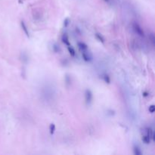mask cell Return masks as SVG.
<instances>
[{
    "label": "cell",
    "mask_w": 155,
    "mask_h": 155,
    "mask_svg": "<svg viewBox=\"0 0 155 155\" xmlns=\"http://www.w3.org/2000/svg\"><path fill=\"white\" fill-rule=\"evenodd\" d=\"M82 57L83 60L86 62H89L92 60V57H91V55H90V54L88 52V50L82 52Z\"/></svg>",
    "instance_id": "obj_3"
},
{
    "label": "cell",
    "mask_w": 155,
    "mask_h": 155,
    "mask_svg": "<svg viewBox=\"0 0 155 155\" xmlns=\"http://www.w3.org/2000/svg\"><path fill=\"white\" fill-rule=\"evenodd\" d=\"M103 80L106 83H110V76L108 74H104L103 75Z\"/></svg>",
    "instance_id": "obj_12"
},
{
    "label": "cell",
    "mask_w": 155,
    "mask_h": 155,
    "mask_svg": "<svg viewBox=\"0 0 155 155\" xmlns=\"http://www.w3.org/2000/svg\"><path fill=\"white\" fill-rule=\"evenodd\" d=\"M67 50H68V52L70 53V55H71V56H73V57L76 55V51H75V49H74L71 46H67Z\"/></svg>",
    "instance_id": "obj_9"
},
{
    "label": "cell",
    "mask_w": 155,
    "mask_h": 155,
    "mask_svg": "<svg viewBox=\"0 0 155 155\" xmlns=\"http://www.w3.org/2000/svg\"><path fill=\"white\" fill-rule=\"evenodd\" d=\"M69 24H70V19L69 18H66L64 20V26L65 27H67L69 25Z\"/></svg>",
    "instance_id": "obj_15"
},
{
    "label": "cell",
    "mask_w": 155,
    "mask_h": 155,
    "mask_svg": "<svg viewBox=\"0 0 155 155\" xmlns=\"http://www.w3.org/2000/svg\"><path fill=\"white\" fill-rule=\"evenodd\" d=\"M53 48H54V51L55 52H58V51H59V46H58V45H56V44H55L54 45V46H53Z\"/></svg>",
    "instance_id": "obj_16"
},
{
    "label": "cell",
    "mask_w": 155,
    "mask_h": 155,
    "mask_svg": "<svg viewBox=\"0 0 155 155\" xmlns=\"http://www.w3.org/2000/svg\"><path fill=\"white\" fill-rule=\"evenodd\" d=\"M148 110H149V112L150 113H151V114H153V113L155 111V106L154 105H151V106L149 107V108H148Z\"/></svg>",
    "instance_id": "obj_14"
},
{
    "label": "cell",
    "mask_w": 155,
    "mask_h": 155,
    "mask_svg": "<svg viewBox=\"0 0 155 155\" xmlns=\"http://www.w3.org/2000/svg\"><path fill=\"white\" fill-rule=\"evenodd\" d=\"M95 36H96V38H97V39L98 40V41H100V42H101L102 43H104V36H102L101 34H100V33H95Z\"/></svg>",
    "instance_id": "obj_10"
},
{
    "label": "cell",
    "mask_w": 155,
    "mask_h": 155,
    "mask_svg": "<svg viewBox=\"0 0 155 155\" xmlns=\"http://www.w3.org/2000/svg\"><path fill=\"white\" fill-rule=\"evenodd\" d=\"M55 129H56L55 125L54 123H52V124L50 125V126H49V132H50V134H51V135H53V134L55 133Z\"/></svg>",
    "instance_id": "obj_11"
},
{
    "label": "cell",
    "mask_w": 155,
    "mask_h": 155,
    "mask_svg": "<svg viewBox=\"0 0 155 155\" xmlns=\"http://www.w3.org/2000/svg\"><path fill=\"white\" fill-rule=\"evenodd\" d=\"M133 153L135 155H142V152L141 151L140 147L136 145L133 146Z\"/></svg>",
    "instance_id": "obj_7"
},
{
    "label": "cell",
    "mask_w": 155,
    "mask_h": 155,
    "mask_svg": "<svg viewBox=\"0 0 155 155\" xmlns=\"http://www.w3.org/2000/svg\"><path fill=\"white\" fill-rule=\"evenodd\" d=\"M104 2H106L109 3V2H110V0H104Z\"/></svg>",
    "instance_id": "obj_17"
},
{
    "label": "cell",
    "mask_w": 155,
    "mask_h": 155,
    "mask_svg": "<svg viewBox=\"0 0 155 155\" xmlns=\"http://www.w3.org/2000/svg\"><path fill=\"white\" fill-rule=\"evenodd\" d=\"M132 28H133L134 32H135L136 34H138V36H142V37L145 36V32L143 30V29L137 22H134L132 24Z\"/></svg>",
    "instance_id": "obj_1"
},
{
    "label": "cell",
    "mask_w": 155,
    "mask_h": 155,
    "mask_svg": "<svg viewBox=\"0 0 155 155\" xmlns=\"http://www.w3.org/2000/svg\"><path fill=\"white\" fill-rule=\"evenodd\" d=\"M77 46H78L81 52H83V51H86L88 50V46L86 43H82V42H80V43H78V44H77Z\"/></svg>",
    "instance_id": "obj_6"
},
{
    "label": "cell",
    "mask_w": 155,
    "mask_h": 155,
    "mask_svg": "<svg viewBox=\"0 0 155 155\" xmlns=\"http://www.w3.org/2000/svg\"><path fill=\"white\" fill-rule=\"evenodd\" d=\"M85 100H86V103L89 105L91 104L93 100V94L92 91H91L90 89H86L85 91Z\"/></svg>",
    "instance_id": "obj_2"
},
{
    "label": "cell",
    "mask_w": 155,
    "mask_h": 155,
    "mask_svg": "<svg viewBox=\"0 0 155 155\" xmlns=\"http://www.w3.org/2000/svg\"><path fill=\"white\" fill-rule=\"evenodd\" d=\"M61 40H62V42H63V43H64V45H66L67 46H70V40H69V37H68V36H67V33L63 34V36H62V37H61Z\"/></svg>",
    "instance_id": "obj_5"
},
{
    "label": "cell",
    "mask_w": 155,
    "mask_h": 155,
    "mask_svg": "<svg viewBox=\"0 0 155 155\" xmlns=\"http://www.w3.org/2000/svg\"><path fill=\"white\" fill-rule=\"evenodd\" d=\"M20 27H21L22 30H23L24 33H25V35L28 38H29L30 37V32H29V30H28V27H27V24H25V22L24 21V20H21V21H20Z\"/></svg>",
    "instance_id": "obj_4"
},
{
    "label": "cell",
    "mask_w": 155,
    "mask_h": 155,
    "mask_svg": "<svg viewBox=\"0 0 155 155\" xmlns=\"http://www.w3.org/2000/svg\"><path fill=\"white\" fill-rule=\"evenodd\" d=\"M151 137L146 134V135H145V136L142 137V141H143V142H144L145 144L148 145V144H150V142H151Z\"/></svg>",
    "instance_id": "obj_8"
},
{
    "label": "cell",
    "mask_w": 155,
    "mask_h": 155,
    "mask_svg": "<svg viewBox=\"0 0 155 155\" xmlns=\"http://www.w3.org/2000/svg\"><path fill=\"white\" fill-rule=\"evenodd\" d=\"M65 82H66L67 84H70V83H71V80H70V76L69 75H67V74L65 76Z\"/></svg>",
    "instance_id": "obj_13"
}]
</instances>
